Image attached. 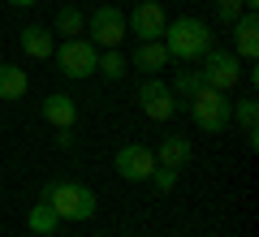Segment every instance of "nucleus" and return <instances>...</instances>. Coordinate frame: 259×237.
Returning <instances> with one entry per match:
<instances>
[{"label":"nucleus","instance_id":"nucleus-1","mask_svg":"<svg viewBox=\"0 0 259 237\" xmlns=\"http://www.w3.org/2000/svg\"><path fill=\"white\" fill-rule=\"evenodd\" d=\"M212 26H207L203 18H173L164 26V35H160V43H164V52H168V61H199V56H207L212 52Z\"/></svg>","mask_w":259,"mask_h":237},{"label":"nucleus","instance_id":"nucleus-2","mask_svg":"<svg viewBox=\"0 0 259 237\" xmlns=\"http://www.w3.org/2000/svg\"><path fill=\"white\" fill-rule=\"evenodd\" d=\"M186 104H190V117H194V125L203 129V134H225V129H229L233 104H229L225 91H216V86H199Z\"/></svg>","mask_w":259,"mask_h":237},{"label":"nucleus","instance_id":"nucleus-3","mask_svg":"<svg viewBox=\"0 0 259 237\" xmlns=\"http://www.w3.org/2000/svg\"><path fill=\"white\" fill-rule=\"evenodd\" d=\"M48 203H52V211L61 220H69V224H82V220L95 216V190L82 181H61V185H48Z\"/></svg>","mask_w":259,"mask_h":237},{"label":"nucleus","instance_id":"nucleus-4","mask_svg":"<svg viewBox=\"0 0 259 237\" xmlns=\"http://www.w3.org/2000/svg\"><path fill=\"white\" fill-rule=\"evenodd\" d=\"M52 56H56L65 78H91L95 61H100V48L87 35H78V39H61V48H52Z\"/></svg>","mask_w":259,"mask_h":237},{"label":"nucleus","instance_id":"nucleus-5","mask_svg":"<svg viewBox=\"0 0 259 237\" xmlns=\"http://www.w3.org/2000/svg\"><path fill=\"white\" fill-rule=\"evenodd\" d=\"M199 82H203V86H216V91H225V95H229L233 86L242 82V61H238L233 52H225V48H212V52L203 56Z\"/></svg>","mask_w":259,"mask_h":237},{"label":"nucleus","instance_id":"nucleus-6","mask_svg":"<svg viewBox=\"0 0 259 237\" xmlns=\"http://www.w3.org/2000/svg\"><path fill=\"white\" fill-rule=\"evenodd\" d=\"M87 30H91V43L95 48H121V39H125V13L117 9V5H100V9L87 18Z\"/></svg>","mask_w":259,"mask_h":237},{"label":"nucleus","instance_id":"nucleus-7","mask_svg":"<svg viewBox=\"0 0 259 237\" xmlns=\"http://www.w3.org/2000/svg\"><path fill=\"white\" fill-rule=\"evenodd\" d=\"M112 168H117V177H125V181H147L151 173H156V151L143 143H125L117 151V160H112Z\"/></svg>","mask_w":259,"mask_h":237},{"label":"nucleus","instance_id":"nucleus-8","mask_svg":"<svg viewBox=\"0 0 259 237\" xmlns=\"http://www.w3.org/2000/svg\"><path fill=\"white\" fill-rule=\"evenodd\" d=\"M139 108L147 112L151 121H173L177 117V95H173V86H164L160 78H147V82L139 86Z\"/></svg>","mask_w":259,"mask_h":237},{"label":"nucleus","instance_id":"nucleus-9","mask_svg":"<svg viewBox=\"0 0 259 237\" xmlns=\"http://www.w3.org/2000/svg\"><path fill=\"white\" fill-rule=\"evenodd\" d=\"M164 26H168L164 5H156V0H139V5L130 9V18H125V35H139V43L143 39H160Z\"/></svg>","mask_w":259,"mask_h":237},{"label":"nucleus","instance_id":"nucleus-10","mask_svg":"<svg viewBox=\"0 0 259 237\" xmlns=\"http://www.w3.org/2000/svg\"><path fill=\"white\" fill-rule=\"evenodd\" d=\"M39 112H44V121L52 129H74V121H78V100L74 95H48L44 104H39Z\"/></svg>","mask_w":259,"mask_h":237},{"label":"nucleus","instance_id":"nucleus-11","mask_svg":"<svg viewBox=\"0 0 259 237\" xmlns=\"http://www.w3.org/2000/svg\"><path fill=\"white\" fill-rule=\"evenodd\" d=\"M130 65H134V69H143L147 78H156V73L168 65V52H164V43H160V39H143V43L134 48V56H130Z\"/></svg>","mask_w":259,"mask_h":237},{"label":"nucleus","instance_id":"nucleus-12","mask_svg":"<svg viewBox=\"0 0 259 237\" xmlns=\"http://www.w3.org/2000/svg\"><path fill=\"white\" fill-rule=\"evenodd\" d=\"M233 43H238L242 61H255L259 56V18L255 13H242V18L233 22Z\"/></svg>","mask_w":259,"mask_h":237},{"label":"nucleus","instance_id":"nucleus-13","mask_svg":"<svg viewBox=\"0 0 259 237\" xmlns=\"http://www.w3.org/2000/svg\"><path fill=\"white\" fill-rule=\"evenodd\" d=\"M18 43H22V52H26V56L48 61L52 48H56V39H52V30H48V26H22L18 30Z\"/></svg>","mask_w":259,"mask_h":237},{"label":"nucleus","instance_id":"nucleus-14","mask_svg":"<svg viewBox=\"0 0 259 237\" xmlns=\"http://www.w3.org/2000/svg\"><path fill=\"white\" fill-rule=\"evenodd\" d=\"M156 164L177 168V173H182V168L190 164V138H182V134H168L164 143L156 147Z\"/></svg>","mask_w":259,"mask_h":237},{"label":"nucleus","instance_id":"nucleus-15","mask_svg":"<svg viewBox=\"0 0 259 237\" xmlns=\"http://www.w3.org/2000/svg\"><path fill=\"white\" fill-rule=\"evenodd\" d=\"M229 121H238V125H242L246 147H259V100H255V95H246V100L233 104V117Z\"/></svg>","mask_w":259,"mask_h":237},{"label":"nucleus","instance_id":"nucleus-16","mask_svg":"<svg viewBox=\"0 0 259 237\" xmlns=\"http://www.w3.org/2000/svg\"><path fill=\"white\" fill-rule=\"evenodd\" d=\"M26 91H30L26 69H18V65H0V104H18V100H26Z\"/></svg>","mask_w":259,"mask_h":237},{"label":"nucleus","instance_id":"nucleus-17","mask_svg":"<svg viewBox=\"0 0 259 237\" xmlns=\"http://www.w3.org/2000/svg\"><path fill=\"white\" fill-rule=\"evenodd\" d=\"M26 228H30V233H39V237H48V233L61 228V216H56L52 203H48V185H44V194H39V203L26 211Z\"/></svg>","mask_w":259,"mask_h":237},{"label":"nucleus","instance_id":"nucleus-18","mask_svg":"<svg viewBox=\"0 0 259 237\" xmlns=\"http://www.w3.org/2000/svg\"><path fill=\"white\" fill-rule=\"evenodd\" d=\"M87 30V13L78 9V5H65L61 13H56V22H52V35H65V39H78Z\"/></svg>","mask_w":259,"mask_h":237},{"label":"nucleus","instance_id":"nucleus-19","mask_svg":"<svg viewBox=\"0 0 259 237\" xmlns=\"http://www.w3.org/2000/svg\"><path fill=\"white\" fill-rule=\"evenodd\" d=\"M95 69H100L104 78H108V82H117V78H125L130 61H125V56L117 52V48H104V52H100V61H95Z\"/></svg>","mask_w":259,"mask_h":237},{"label":"nucleus","instance_id":"nucleus-20","mask_svg":"<svg viewBox=\"0 0 259 237\" xmlns=\"http://www.w3.org/2000/svg\"><path fill=\"white\" fill-rule=\"evenodd\" d=\"M199 86H203V82H199V73H194V69H177V82H173V95H186V100H190V95L199 91Z\"/></svg>","mask_w":259,"mask_h":237},{"label":"nucleus","instance_id":"nucleus-21","mask_svg":"<svg viewBox=\"0 0 259 237\" xmlns=\"http://www.w3.org/2000/svg\"><path fill=\"white\" fill-rule=\"evenodd\" d=\"M147 181L156 185L160 194H168V190H173V185H177V168H164V164H156V173H151Z\"/></svg>","mask_w":259,"mask_h":237},{"label":"nucleus","instance_id":"nucleus-22","mask_svg":"<svg viewBox=\"0 0 259 237\" xmlns=\"http://www.w3.org/2000/svg\"><path fill=\"white\" fill-rule=\"evenodd\" d=\"M242 13H246V9H242V0H216V18H221L225 26H233Z\"/></svg>","mask_w":259,"mask_h":237},{"label":"nucleus","instance_id":"nucleus-23","mask_svg":"<svg viewBox=\"0 0 259 237\" xmlns=\"http://www.w3.org/2000/svg\"><path fill=\"white\" fill-rule=\"evenodd\" d=\"M56 147H74V129H56Z\"/></svg>","mask_w":259,"mask_h":237},{"label":"nucleus","instance_id":"nucleus-24","mask_svg":"<svg viewBox=\"0 0 259 237\" xmlns=\"http://www.w3.org/2000/svg\"><path fill=\"white\" fill-rule=\"evenodd\" d=\"M9 5H18V9H30V5H39V0H9Z\"/></svg>","mask_w":259,"mask_h":237}]
</instances>
